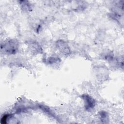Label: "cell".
<instances>
[{
    "label": "cell",
    "instance_id": "6da1fadb",
    "mask_svg": "<svg viewBox=\"0 0 124 124\" xmlns=\"http://www.w3.org/2000/svg\"><path fill=\"white\" fill-rule=\"evenodd\" d=\"M84 98H85V101L86 102V108L87 109H90L93 108L94 106V102L91 97L89 96L85 95Z\"/></svg>",
    "mask_w": 124,
    "mask_h": 124
}]
</instances>
